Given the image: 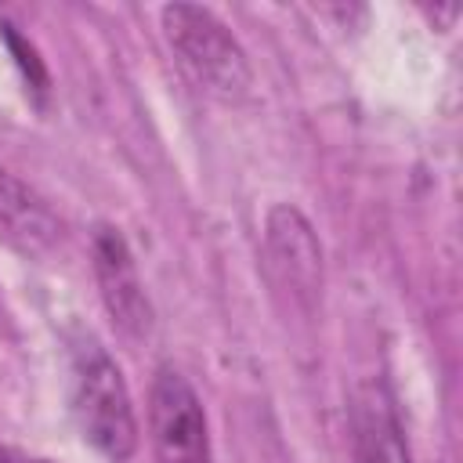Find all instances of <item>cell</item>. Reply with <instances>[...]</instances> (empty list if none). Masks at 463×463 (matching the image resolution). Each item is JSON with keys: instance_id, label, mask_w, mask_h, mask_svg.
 <instances>
[{"instance_id": "6", "label": "cell", "mask_w": 463, "mask_h": 463, "mask_svg": "<svg viewBox=\"0 0 463 463\" xmlns=\"http://www.w3.org/2000/svg\"><path fill=\"white\" fill-rule=\"evenodd\" d=\"M0 239L22 257H47L61 239V224L51 213V206L4 163H0Z\"/></svg>"}, {"instance_id": "7", "label": "cell", "mask_w": 463, "mask_h": 463, "mask_svg": "<svg viewBox=\"0 0 463 463\" xmlns=\"http://www.w3.org/2000/svg\"><path fill=\"white\" fill-rule=\"evenodd\" d=\"M351 449L354 463H409L405 434L383 383L365 380L351 398Z\"/></svg>"}, {"instance_id": "3", "label": "cell", "mask_w": 463, "mask_h": 463, "mask_svg": "<svg viewBox=\"0 0 463 463\" xmlns=\"http://www.w3.org/2000/svg\"><path fill=\"white\" fill-rule=\"evenodd\" d=\"M148 430L156 463H213L203 402L174 365L156 369L148 394Z\"/></svg>"}, {"instance_id": "1", "label": "cell", "mask_w": 463, "mask_h": 463, "mask_svg": "<svg viewBox=\"0 0 463 463\" xmlns=\"http://www.w3.org/2000/svg\"><path fill=\"white\" fill-rule=\"evenodd\" d=\"M163 36L181 72L217 101H242L253 87V69L232 29L199 4H166L159 11Z\"/></svg>"}, {"instance_id": "4", "label": "cell", "mask_w": 463, "mask_h": 463, "mask_svg": "<svg viewBox=\"0 0 463 463\" xmlns=\"http://www.w3.org/2000/svg\"><path fill=\"white\" fill-rule=\"evenodd\" d=\"M264 257L279 289H286L300 307L311 311L322 297V242L297 206L279 203L268 210Z\"/></svg>"}, {"instance_id": "2", "label": "cell", "mask_w": 463, "mask_h": 463, "mask_svg": "<svg viewBox=\"0 0 463 463\" xmlns=\"http://www.w3.org/2000/svg\"><path fill=\"white\" fill-rule=\"evenodd\" d=\"M76 420L83 438L112 463H123L137 449V416L119 365L98 344H83L76 354Z\"/></svg>"}, {"instance_id": "8", "label": "cell", "mask_w": 463, "mask_h": 463, "mask_svg": "<svg viewBox=\"0 0 463 463\" xmlns=\"http://www.w3.org/2000/svg\"><path fill=\"white\" fill-rule=\"evenodd\" d=\"M0 463H43V459H29V456H18V452H0Z\"/></svg>"}, {"instance_id": "5", "label": "cell", "mask_w": 463, "mask_h": 463, "mask_svg": "<svg viewBox=\"0 0 463 463\" xmlns=\"http://www.w3.org/2000/svg\"><path fill=\"white\" fill-rule=\"evenodd\" d=\"M90 264H94V279H98V293L101 304L112 318V326L130 336L141 340L152 329V307L134 264V253L123 239L119 228L112 224H98L90 235Z\"/></svg>"}]
</instances>
